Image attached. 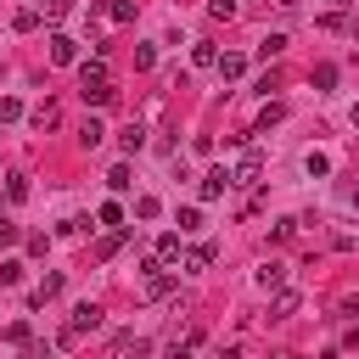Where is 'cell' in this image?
<instances>
[{"label": "cell", "instance_id": "3", "mask_svg": "<svg viewBox=\"0 0 359 359\" xmlns=\"http://www.w3.org/2000/svg\"><path fill=\"white\" fill-rule=\"evenodd\" d=\"M258 174H264V157L258 151H241L236 168H230V185H258Z\"/></svg>", "mask_w": 359, "mask_h": 359}, {"label": "cell", "instance_id": "2", "mask_svg": "<svg viewBox=\"0 0 359 359\" xmlns=\"http://www.w3.org/2000/svg\"><path fill=\"white\" fill-rule=\"evenodd\" d=\"M112 359H151V342L135 337V331H118L112 337Z\"/></svg>", "mask_w": 359, "mask_h": 359}, {"label": "cell", "instance_id": "8", "mask_svg": "<svg viewBox=\"0 0 359 359\" xmlns=\"http://www.w3.org/2000/svg\"><path fill=\"white\" fill-rule=\"evenodd\" d=\"M118 146H123V157H135V151L146 146V123H140V118H135V123H123V129H118Z\"/></svg>", "mask_w": 359, "mask_h": 359}, {"label": "cell", "instance_id": "23", "mask_svg": "<svg viewBox=\"0 0 359 359\" xmlns=\"http://www.w3.org/2000/svg\"><path fill=\"white\" fill-rule=\"evenodd\" d=\"M286 118V107L280 101H264V112H258V129H269V123H280Z\"/></svg>", "mask_w": 359, "mask_h": 359}, {"label": "cell", "instance_id": "26", "mask_svg": "<svg viewBox=\"0 0 359 359\" xmlns=\"http://www.w3.org/2000/svg\"><path fill=\"white\" fill-rule=\"evenodd\" d=\"M292 236H297V219H275L269 224V241H292Z\"/></svg>", "mask_w": 359, "mask_h": 359}, {"label": "cell", "instance_id": "36", "mask_svg": "<svg viewBox=\"0 0 359 359\" xmlns=\"http://www.w3.org/2000/svg\"><path fill=\"white\" fill-rule=\"evenodd\" d=\"M11 241H17V224H11V219H0V247H11Z\"/></svg>", "mask_w": 359, "mask_h": 359}, {"label": "cell", "instance_id": "34", "mask_svg": "<svg viewBox=\"0 0 359 359\" xmlns=\"http://www.w3.org/2000/svg\"><path fill=\"white\" fill-rule=\"evenodd\" d=\"M208 11H213V17H219V22H230V17H236V0H213V6H208Z\"/></svg>", "mask_w": 359, "mask_h": 359}, {"label": "cell", "instance_id": "18", "mask_svg": "<svg viewBox=\"0 0 359 359\" xmlns=\"http://www.w3.org/2000/svg\"><path fill=\"white\" fill-rule=\"evenodd\" d=\"M174 224H180V236H196V230H202V208H180Z\"/></svg>", "mask_w": 359, "mask_h": 359}, {"label": "cell", "instance_id": "13", "mask_svg": "<svg viewBox=\"0 0 359 359\" xmlns=\"http://www.w3.org/2000/svg\"><path fill=\"white\" fill-rule=\"evenodd\" d=\"M258 286H264V292H280V286H286V264H275V258H269V264L258 269Z\"/></svg>", "mask_w": 359, "mask_h": 359}, {"label": "cell", "instance_id": "22", "mask_svg": "<svg viewBox=\"0 0 359 359\" xmlns=\"http://www.w3.org/2000/svg\"><path fill=\"white\" fill-rule=\"evenodd\" d=\"M11 28H17V34H34V28H39V11H34V6H28V11H17V17H11Z\"/></svg>", "mask_w": 359, "mask_h": 359}, {"label": "cell", "instance_id": "16", "mask_svg": "<svg viewBox=\"0 0 359 359\" xmlns=\"http://www.w3.org/2000/svg\"><path fill=\"white\" fill-rule=\"evenodd\" d=\"M303 174H309V180H325V174H331V157H325V151H309V157H303Z\"/></svg>", "mask_w": 359, "mask_h": 359}, {"label": "cell", "instance_id": "15", "mask_svg": "<svg viewBox=\"0 0 359 359\" xmlns=\"http://www.w3.org/2000/svg\"><path fill=\"white\" fill-rule=\"evenodd\" d=\"M286 45H292L286 34H264V39H258V56H264V62H275V56H280Z\"/></svg>", "mask_w": 359, "mask_h": 359}, {"label": "cell", "instance_id": "27", "mask_svg": "<svg viewBox=\"0 0 359 359\" xmlns=\"http://www.w3.org/2000/svg\"><path fill=\"white\" fill-rule=\"evenodd\" d=\"M17 280H22V258H6L0 264V286H17Z\"/></svg>", "mask_w": 359, "mask_h": 359}, {"label": "cell", "instance_id": "32", "mask_svg": "<svg viewBox=\"0 0 359 359\" xmlns=\"http://www.w3.org/2000/svg\"><path fill=\"white\" fill-rule=\"evenodd\" d=\"M331 84H337V67L320 62V67H314V90H331Z\"/></svg>", "mask_w": 359, "mask_h": 359}, {"label": "cell", "instance_id": "12", "mask_svg": "<svg viewBox=\"0 0 359 359\" xmlns=\"http://www.w3.org/2000/svg\"><path fill=\"white\" fill-rule=\"evenodd\" d=\"M101 140H107V129H101V118H84V123H79V146H84V151H95Z\"/></svg>", "mask_w": 359, "mask_h": 359}, {"label": "cell", "instance_id": "33", "mask_svg": "<svg viewBox=\"0 0 359 359\" xmlns=\"http://www.w3.org/2000/svg\"><path fill=\"white\" fill-rule=\"evenodd\" d=\"M151 62H157V50H151V45H135V67H140V73H146V67H151Z\"/></svg>", "mask_w": 359, "mask_h": 359}, {"label": "cell", "instance_id": "5", "mask_svg": "<svg viewBox=\"0 0 359 359\" xmlns=\"http://www.w3.org/2000/svg\"><path fill=\"white\" fill-rule=\"evenodd\" d=\"M101 320H107V309H101V303H79V309H73V320H67V325H73V331H79V337H84V331H101Z\"/></svg>", "mask_w": 359, "mask_h": 359}, {"label": "cell", "instance_id": "7", "mask_svg": "<svg viewBox=\"0 0 359 359\" xmlns=\"http://www.w3.org/2000/svg\"><path fill=\"white\" fill-rule=\"evenodd\" d=\"M28 123H34V129H56V123H62V107H56V101L45 95V101H39L34 112H28Z\"/></svg>", "mask_w": 359, "mask_h": 359}, {"label": "cell", "instance_id": "1", "mask_svg": "<svg viewBox=\"0 0 359 359\" xmlns=\"http://www.w3.org/2000/svg\"><path fill=\"white\" fill-rule=\"evenodd\" d=\"M112 79H107V56H90V62H79V95H95V90H107Z\"/></svg>", "mask_w": 359, "mask_h": 359}, {"label": "cell", "instance_id": "11", "mask_svg": "<svg viewBox=\"0 0 359 359\" xmlns=\"http://www.w3.org/2000/svg\"><path fill=\"white\" fill-rule=\"evenodd\" d=\"M213 73H219V79H241V73H247V56H241V50H224Z\"/></svg>", "mask_w": 359, "mask_h": 359}, {"label": "cell", "instance_id": "40", "mask_svg": "<svg viewBox=\"0 0 359 359\" xmlns=\"http://www.w3.org/2000/svg\"><path fill=\"white\" fill-rule=\"evenodd\" d=\"M353 208H359V185H353Z\"/></svg>", "mask_w": 359, "mask_h": 359}, {"label": "cell", "instance_id": "37", "mask_svg": "<svg viewBox=\"0 0 359 359\" xmlns=\"http://www.w3.org/2000/svg\"><path fill=\"white\" fill-rule=\"evenodd\" d=\"M342 348H353V353H359V325H353V331L342 337Z\"/></svg>", "mask_w": 359, "mask_h": 359}, {"label": "cell", "instance_id": "20", "mask_svg": "<svg viewBox=\"0 0 359 359\" xmlns=\"http://www.w3.org/2000/svg\"><path fill=\"white\" fill-rule=\"evenodd\" d=\"M107 185H112V191H129V185H135V180H129V163H112V168H107Z\"/></svg>", "mask_w": 359, "mask_h": 359}, {"label": "cell", "instance_id": "21", "mask_svg": "<svg viewBox=\"0 0 359 359\" xmlns=\"http://www.w3.org/2000/svg\"><path fill=\"white\" fill-rule=\"evenodd\" d=\"M180 258V236H157V264H174Z\"/></svg>", "mask_w": 359, "mask_h": 359}, {"label": "cell", "instance_id": "28", "mask_svg": "<svg viewBox=\"0 0 359 359\" xmlns=\"http://www.w3.org/2000/svg\"><path fill=\"white\" fill-rule=\"evenodd\" d=\"M45 297H62V275H45V280H39V292H34V303H45Z\"/></svg>", "mask_w": 359, "mask_h": 359}, {"label": "cell", "instance_id": "39", "mask_svg": "<svg viewBox=\"0 0 359 359\" xmlns=\"http://www.w3.org/2000/svg\"><path fill=\"white\" fill-rule=\"evenodd\" d=\"M348 118H353V129H359V101H353V112H348Z\"/></svg>", "mask_w": 359, "mask_h": 359}, {"label": "cell", "instance_id": "14", "mask_svg": "<svg viewBox=\"0 0 359 359\" xmlns=\"http://www.w3.org/2000/svg\"><path fill=\"white\" fill-rule=\"evenodd\" d=\"M213 258H219V247H213V241H202V247H191V252H185V269H208Z\"/></svg>", "mask_w": 359, "mask_h": 359}, {"label": "cell", "instance_id": "31", "mask_svg": "<svg viewBox=\"0 0 359 359\" xmlns=\"http://www.w3.org/2000/svg\"><path fill=\"white\" fill-rule=\"evenodd\" d=\"M107 11H112V22H135V0H112Z\"/></svg>", "mask_w": 359, "mask_h": 359}, {"label": "cell", "instance_id": "9", "mask_svg": "<svg viewBox=\"0 0 359 359\" xmlns=\"http://www.w3.org/2000/svg\"><path fill=\"white\" fill-rule=\"evenodd\" d=\"M297 309H303V297H297V292H286V286H280V292H275V303H269V320H292V314H297Z\"/></svg>", "mask_w": 359, "mask_h": 359}, {"label": "cell", "instance_id": "41", "mask_svg": "<svg viewBox=\"0 0 359 359\" xmlns=\"http://www.w3.org/2000/svg\"><path fill=\"white\" fill-rule=\"evenodd\" d=\"M342 6H348V0H342Z\"/></svg>", "mask_w": 359, "mask_h": 359}, {"label": "cell", "instance_id": "38", "mask_svg": "<svg viewBox=\"0 0 359 359\" xmlns=\"http://www.w3.org/2000/svg\"><path fill=\"white\" fill-rule=\"evenodd\" d=\"M269 6H275V11H297V0H269Z\"/></svg>", "mask_w": 359, "mask_h": 359}, {"label": "cell", "instance_id": "25", "mask_svg": "<svg viewBox=\"0 0 359 359\" xmlns=\"http://www.w3.org/2000/svg\"><path fill=\"white\" fill-rule=\"evenodd\" d=\"M95 219H101L107 230H118V224H123V208H118V202H101V213H95Z\"/></svg>", "mask_w": 359, "mask_h": 359}, {"label": "cell", "instance_id": "24", "mask_svg": "<svg viewBox=\"0 0 359 359\" xmlns=\"http://www.w3.org/2000/svg\"><path fill=\"white\" fill-rule=\"evenodd\" d=\"M157 213H163L157 196H135V219H157Z\"/></svg>", "mask_w": 359, "mask_h": 359}, {"label": "cell", "instance_id": "30", "mask_svg": "<svg viewBox=\"0 0 359 359\" xmlns=\"http://www.w3.org/2000/svg\"><path fill=\"white\" fill-rule=\"evenodd\" d=\"M22 118V101L17 95H0V123H17Z\"/></svg>", "mask_w": 359, "mask_h": 359}, {"label": "cell", "instance_id": "4", "mask_svg": "<svg viewBox=\"0 0 359 359\" xmlns=\"http://www.w3.org/2000/svg\"><path fill=\"white\" fill-rule=\"evenodd\" d=\"M224 191H230V168H208V174H202V185H196V196H202V202H219Z\"/></svg>", "mask_w": 359, "mask_h": 359}, {"label": "cell", "instance_id": "35", "mask_svg": "<svg viewBox=\"0 0 359 359\" xmlns=\"http://www.w3.org/2000/svg\"><path fill=\"white\" fill-rule=\"evenodd\" d=\"M67 6H73V0H39V11H45V17H67Z\"/></svg>", "mask_w": 359, "mask_h": 359}, {"label": "cell", "instance_id": "17", "mask_svg": "<svg viewBox=\"0 0 359 359\" xmlns=\"http://www.w3.org/2000/svg\"><path fill=\"white\" fill-rule=\"evenodd\" d=\"M28 174H6V202H28Z\"/></svg>", "mask_w": 359, "mask_h": 359}, {"label": "cell", "instance_id": "10", "mask_svg": "<svg viewBox=\"0 0 359 359\" xmlns=\"http://www.w3.org/2000/svg\"><path fill=\"white\" fill-rule=\"evenodd\" d=\"M123 241H129V224H118V230H101V241H95V258H112Z\"/></svg>", "mask_w": 359, "mask_h": 359}, {"label": "cell", "instance_id": "19", "mask_svg": "<svg viewBox=\"0 0 359 359\" xmlns=\"http://www.w3.org/2000/svg\"><path fill=\"white\" fill-rule=\"evenodd\" d=\"M191 62H196V67H219V50H213L208 39H196V50H191Z\"/></svg>", "mask_w": 359, "mask_h": 359}, {"label": "cell", "instance_id": "29", "mask_svg": "<svg viewBox=\"0 0 359 359\" xmlns=\"http://www.w3.org/2000/svg\"><path fill=\"white\" fill-rule=\"evenodd\" d=\"M6 342H17V348H28V342H34V337H28V320H11V325H6Z\"/></svg>", "mask_w": 359, "mask_h": 359}, {"label": "cell", "instance_id": "6", "mask_svg": "<svg viewBox=\"0 0 359 359\" xmlns=\"http://www.w3.org/2000/svg\"><path fill=\"white\" fill-rule=\"evenodd\" d=\"M50 62H56V67L79 62V39H67V34H50Z\"/></svg>", "mask_w": 359, "mask_h": 359}]
</instances>
